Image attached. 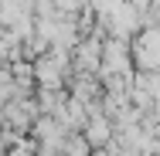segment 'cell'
I'll list each match as a JSON object with an SVG mask.
<instances>
[{"mask_svg": "<svg viewBox=\"0 0 160 156\" xmlns=\"http://www.w3.org/2000/svg\"><path fill=\"white\" fill-rule=\"evenodd\" d=\"M129 58L136 61V71H160V27H140L133 34Z\"/></svg>", "mask_w": 160, "mask_h": 156, "instance_id": "cell-1", "label": "cell"}, {"mask_svg": "<svg viewBox=\"0 0 160 156\" xmlns=\"http://www.w3.org/2000/svg\"><path fill=\"white\" fill-rule=\"evenodd\" d=\"M102 27L112 34V37H133V34L143 27V10L133 7V3H126V0H119V3L102 17Z\"/></svg>", "mask_w": 160, "mask_h": 156, "instance_id": "cell-2", "label": "cell"}, {"mask_svg": "<svg viewBox=\"0 0 160 156\" xmlns=\"http://www.w3.org/2000/svg\"><path fill=\"white\" fill-rule=\"evenodd\" d=\"M116 136V125H112V119L109 116H102L99 109H89V119L82 122V139L92 146V149H102L109 139Z\"/></svg>", "mask_w": 160, "mask_h": 156, "instance_id": "cell-3", "label": "cell"}, {"mask_svg": "<svg viewBox=\"0 0 160 156\" xmlns=\"http://www.w3.org/2000/svg\"><path fill=\"white\" fill-rule=\"evenodd\" d=\"M99 58H102L99 37H85V41L75 44V61H78V71H82V75H96L99 71Z\"/></svg>", "mask_w": 160, "mask_h": 156, "instance_id": "cell-4", "label": "cell"}, {"mask_svg": "<svg viewBox=\"0 0 160 156\" xmlns=\"http://www.w3.org/2000/svg\"><path fill=\"white\" fill-rule=\"evenodd\" d=\"M3 125L7 122H3V112H0V149H3Z\"/></svg>", "mask_w": 160, "mask_h": 156, "instance_id": "cell-5", "label": "cell"}]
</instances>
